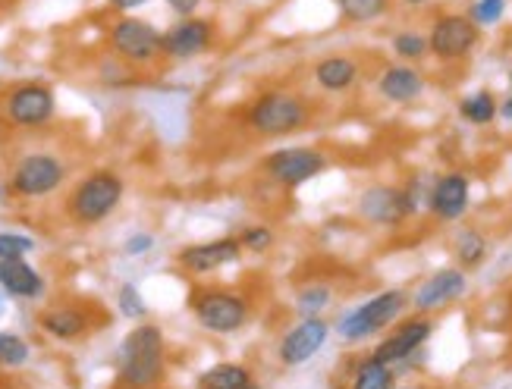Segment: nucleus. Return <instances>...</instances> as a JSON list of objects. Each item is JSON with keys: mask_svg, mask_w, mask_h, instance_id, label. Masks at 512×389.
Instances as JSON below:
<instances>
[{"mask_svg": "<svg viewBox=\"0 0 512 389\" xmlns=\"http://www.w3.org/2000/svg\"><path fill=\"white\" fill-rule=\"evenodd\" d=\"M164 333L154 324L129 330L117 352L120 380L132 389H151L164 377Z\"/></svg>", "mask_w": 512, "mask_h": 389, "instance_id": "f257e3e1", "label": "nucleus"}, {"mask_svg": "<svg viewBox=\"0 0 512 389\" xmlns=\"http://www.w3.org/2000/svg\"><path fill=\"white\" fill-rule=\"evenodd\" d=\"M311 120V107L305 98L293 95V91H264L249 107V126L252 132L264 135V139H283L305 129Z\"/></svg>", "mask_w": 512, "mask_h": 389, "instance_id": "f03ea898", "label": "nucleus"}, {"mask_svg": "<svg viewBox=\"0 0 512 389\" xmlns=\"http://www.w3.org/2000/svg\"><path fill=\"white\" fill-rule=\"evenodd\" d=\"M409 308V295L403 289H387L377 292L374 299L362 302L359 308H352L346 314H340L337 320V333L346 342H362L374 333L387 330L390 324H396L399 314Z\"/></svg>", "mask_w": 512, "mask_h": 389, "instance_id": "7ed1b4c3", "label": "nucleus"}, {"mask_svg": "<svg viewBox=\"0 0 512 389\" xmlns=\"http://www.w3.org/2000/svg\"><path fill=\"white\" fill-rule=\"evenodd\" d=\"M120 201H123V179L110 170H98V173H88L73 189L66 208H70V217L76 223L92 226L114 214L120 208Z\"/></svg>", "mask_w": 512, "mask_h": 389, "instance_id": "20e7f679", "label": "nucleus"}, {"mask_svg": "<svg viewBox=\"0 0 512 389\" xmlns=\"http://www.w3.org/2000/svg\"><path fill=\"white\" fill-rule=\"evenodd\" d=\"M478 41H481V26L469 13H440L428 32L431 57L443 63L465 60L478 48Z\"/></svg>", "mask_w": 512, "mask_h": 389, "instance_id": "39448f33", "label": "nucleus"}, {"mask_svg": "<svg viewBox=\"0 0 512 389\" xmlns=\"http://www.w3.org/2000/svg\"><path fill=\"white\" fill-rule=\"evenodd\" d=\"M192 311L208 333L227 336L242 330V324L249 320V299L230 289H205L192 299Z\"/></svg>", "mask_w": 512, "mask_h": 389, "instance_id": "423d86ee", "label": "nucleus"}, {"mask_svg": "<svg viewBox=\"0 0 512 389\" xmlns=\"http://www.w3.org/2000/svg\"><path fill=\"white\" fill-rule=\"evenodd\" d=\"M110 44H114V51L120 60L126 63H151L164 54V35L151 26L145 19H136V16H123L114 22V29H110Z\"/></svg>", "mask_w": 512, "mask_h": 389, "instance_id": "0eeeda50", "label": "nucleus"}, {"mask_svg": "<svg viewBox=\"0 0 512 389\" xmlns=\"http://www.w3.org/2000/svg\"><path fill=\"white\" fill-rule=\"evenodd\" d=\"M63 179H66V167L54 154H26L13 167L10 189L19 198H44L57 192Z\"/></svg>", "mask_w": 512, "mask_h": 389, "instance_id": "6e6552de", "label": "nucleus"}, {"mask_svg": "<svg viewBox=\"0 0 512 389\" xmlns=\"http://www.w3.org/2000/svg\"><path fill=\"white\" fill-rule=\"evenodd\" d=\"M327 157L318 148H280L264 160V173L271 176L277 186L296 189L305 186L308 179L324 173Z\"/></svg>", "mask_w": 512, "mask_h": 389, "instance_id": "1a4fd4ad", "label": "nucleus"}, {"mask_svg": "<svg viewBox=\"0 0 512 389\" xmlns=\"http://www.w3.org/2000/svg\"><path fill=\"white\" fill-rule=\"evenodd\" d=\"M54 91L41 82H26V85H16L7 101H4V110H7V120L13 126H22V129H35V126H44L51 117H54Z\"/></svg>", "mask_w": 512, "mask_h": 389, "instance_id": "9d476101", "label": "nucleus"}, {"mask_svg": "<svg viewBox=\"0 0 512 389\" xmlns=\"http://www.w3.org/2000/svg\"><path fill=\"white\" fill-rule=\"evenodd\" d=\"M330 327L324 317H302L296 327H289L277 346V355L286 368H299V364H308L324 346H327Z\"/></svg>", "mask_w": 512, "mask_h": 389, "instance_id": "9b49d317", "label": "nucleus"}, {"mask_svg": "<svg viewBox=\"0 0 512 389\" xmlns=\"http://www.w3.org/2000/svg\"><path fill=\"white\" fill-rule=\"evenodd\" d=\"M465 289H469L465 270L462 267H443V270L431 273V277L415 289V295L409 302L418 314H431V311H440V308L459 302L465 295Z\"/></svg>", "mask_w": 512, "mask_h": 389, "instance_id": "f8f14e48", "label": "nucleus"}, {"mask_svg": "<svg viewBox=\"0 0 512 389\" xmlns=\"http://www.w3.org/2000/svg\"><path fill=\"white\" fill-rule=\"evenodd\" d=\"M431 330H434V320L428 314H418L412 320H403L390 336H384L381 342H377V349L371 352L377 361L384 364H403L406 358H412L425 342L431 339Z\"/></svg>", "mask_w": 512, "mask_h": 389, "instance_id": "ddd939ff", "label": "nucleus"}, {"mask_svg": "<svg viewBox=\"0 0 512 389\" xmlns=\"http://www.w3.org/2000/svg\"><path fill=\"white\" fill-rule=\"evenodd\" d=\"M469 201H472L469 176H465V173H443V176L434 179V186H431L428 211L443 223H453V220H459L465 211H469Z\"/></svg>", "mask_w": 512, "mask_h": 389, "instance_id": "4468645a", "label": "nucleus"}, {"mask_svg": "<svg viewBox=\"0 0 512 389\" xmlns=\"http://www.w3.org/2000/svg\"><path fill=\"white\" fill-rule=\"evenodd\" d=\"M214 26L208 19L198 16H183L176 26L164 32V57L170 60H192L198 54H205L211 48Z\"/></svg>", "mask_w": 512, "mask_h": 389, "instance_id": "2eb2a0df", "label": "nucleus"}, {"mask_svg": "<svg viewBox=\"0 0 512 389\" xmlns=\"http://www.w3.org/2000/svg\"><path fill=\"white\" fill-rule=\"evenodd\" d=\"M359 214L374 226H399L409 214L403 189L393 186H371L359 195Z\"/></svg>", "mask_w": 512, "mask_h": 389, "instance_id": "dca6fc26", "label": "nucleus"}, {"mask_svg": "<svg viewBox=\"0 0 512 389\" xmlns=\"http://www.w3.org/2000/svg\"><path fill=\"white\" fill-rule=\"evenodd\" d=\"M242 255V242L236 236H224L214 242H198L180 251V264L189 273H214L220 267H227L233 261H239Z\"/></svg>", "mask_w": 512, "mask_h": 389, "instance_id": "f3484780", "label": "nucleus"}, {"mask_svg": "<svg viewBox=\"0 0 512 389\" xmlns=\"http://www.w3.org/2000/svg\"><path fill=\"white\" fill-rule=\"evenodd\" d=\"M377 91H381L390 104H412L425 95V76L409 63H393L381 73V79H377Z\"/></svg>", "mask_w": 512, "mask_h": 389, "instance_id": "a211bd4d", "label": "nucleus"}, {"mask_svg": "<svg viewBox=\"0 0 512 389\" xmlns=\"http://www.w3.org/2000/svg\"><path fill=\"white\" fill-rule=\"evenodd\" d=\"M0 289L13 299H38L44 292V280L32 264H26V258H13L0 264Z\"/></svg>", "mask_w": 512, "mask_h": 389, "instance_id": "6ab92c4d", "label": "nucleus"}, {"mask_svg": "<svg viewBox=\"0 0 512 389\" xmlns=\"http://www.w3.org/2000/svg\"><path fill=\"white\" fill-rule=\"evenodd\" d=\"M359 76H362L359 63H355L352 57H346V54L324 57V60L315 66V82H318L324 91H330V95H343V91L355 88Z\"/></svg>", "mask_w": 512, "mask_h": 389, "instance_id": "aec40b11", "label": "nucleus"}, {"mask_svg": "<svg viewBox=\"0 0 512 389\" xmlns=\"http://www.w3.org/2000/svg\"><path fill=\"white\" fill-rule=\"evenodd\" d=\"M198 389H255V377L246 364L220 361L214 368L202 371L195 380Z\"/></svg>", "mask_w": 512, "mask_h": 389, "instance_id": "412c9836", "label": "nucleus"}, {"mask_svg": "<svg viewBox=\"0 0 512 389\" xmlns=\"http://www.w3.org/2000/svg\"><path fill=\"white\" fill-rule=\"evenodd\" d=\"M41 330L54 336V339H79L85 330H88V317L79 311V308H70V305H63V308H51V311H44L41 314Z\"/></svg>", "mask_w": 512, "mask_h": 389, "instance_id": "4be33fe9", "label": "nucleus"}, {"mask_svg": "<svg viewBox=\"0 0 512 389\" xmlns=\"http://www.w3.org/2000/svg\"><path fill=\"white\" fill-rule=\"evenodd\" d=\"M459 113H462V120H469L475 126H487V123H494L497 120V113H500V101L494 98V91H472V95H465L459 101Z\"/></svg>", "mask_w": 512, "mask_h": 389, "instance_id": "5701e85b", "label": "nucleus"}, {"mask_svg": "<svg viewBox=\"0 0 512 389\" xmlns=\"http://www.w3.org/2000/svg\"><path fill=\"white\" fill-rule=\"evenodd\" d=\"M453 255H456L462 270H472V267L484 264V258H487V239H484V233L472 230V226H469V230H459L456 239H453Z\"/></svg>", "mask_w": 512, "mask_h": 389, "instance_id": "b1692460", "label": "nucleus"}, {"mask_svg": "<svg viewBox=\"0 0 512 389\" xmlns=\"http://www.w3.org/2000/svg\"><path fill=\"white\" fill-rule=\"evenodd\" d=\"M340 10V16L352 26H368V22H377L381 16H387L393 0H333Z\"/></svg>", "mask_w": 512, "mask_h": 389, "instance_id": "393cba45", "label": "nucleus"}, {"mask_svg": "<svg viewBox=\"0 0 512 389\" xmlns=\"http://www.w3.org/2000/svg\"><path fill=\"white\" fill-rule=\"evenodd\" d=\"M349 389H393V368L371 355V358L359 361Z\"/></svg>", "mask_w": 512, "mask_h": 389, "instance_id": "a878e982", "label": "nucleus"}, {"mask_svg": "<svg viewBox=\"0 0 512 389\" xmlns=\"http://www.w3.org/2000/svg\"><path fill=\"white\" fill-rule=\"evenodd\" d=\"M330 299H333L330 286L315 280V283H308V286H302V289L296 292V311H299L302 317H321V311L330 305Z\"/></svg>", "mask_w": 512, "mask_h": 389, "instance_id": "bb28decb", "label": "nucleus"}, {"mask_svg": "<svg viewBox=\"0 0 512 389\" xmlns=\"http://www.w3.org/2000/svg\"><path fill=\"white\" fill-rule=\"evenodd\" d=\"M393 54L399 60H421V57H428L431 48H428V35H421V32H396L393 35Z\"/></svg>", "mask_w": 512, "mask_h": 389, "instance_id": "cd10ccee", "label": "nucleus"}, {"mask_svg": "<svg viewBox=\"0 0 512 389\" xmlns=\"http://www.w3.org/2000/svg\"><path fill=\"white\" fill-rule=\"evenodd\" d=\"M29 342L16 333H0V364L4 368H22L29 361Z\"/></svg>", "mask_w": 512, "mask_h": 389, "instance_id": "c85d7f7f", "label": "nucleus"}, {"mask_svg": "<svg viewBox=\"0 0 512 389\" xmlns=\"http://www.w3.org/2000/svg\"><path fill=\"white\" fill-rule=\"evenodd\" d=\"M117 305H120V314L129 317V320H142L145 317V299L136 283H123L120 292H117Z\"/></svg>", "mask_w": 512, "mask_h": 389, "instance_id": "c756f323", "label": "nucleus"}, {"mask_svg": "<svg viewBox=\"0 0 512 389\" xmlns=\"http://www.w3.org/2000/svg\"><path fill=\"white\" fill-rule=\"evenodd\" d=\"M503 13H506V0H475V4L469 7V16L478 22L481 29L497 26V22L503 19Z\"/></svg>", "mask_w": 512, "mask_h": 389, "instance_id": "7c9ffc66", "label": "nucleus"}, {"mask_svg": "<svg viewBox=\"0 0 512 389\" xmlns=\"http://www.w3.org/2000/svg\"><path fill=\"white\" fill-rule=\"evenodd\" d=\"M32 248H35V239H29V236H22V233H0V264L29 255Z\"/></svg>", "mask_w": 512, "mask_h": 389, "instance_id": "2f4dec72", "label": "nucleus"}, {"mask_svg": "<svg viewBox=\"0 0 512 389\" xmlns=\"http://www.w3.org/2000/svg\"><path fill=\"white\" fill-rule=\"evenodd\" d=\"M242 248H249V251H267L274 245V233H271V226H246L239 236Z\"/></svg>", "mask_w": 512, "mask_h": 389, "instance_id": "473e14b6", "label": "nucleus"}, {"mask_svg": "<svg viewBox=\"0 0 512 389\" xmlns=\"http://www.w3.org/2000/svg\"><path fill=\"white\" fill-rule=\"evenodd\" d=\"M154 248V236H148V233H136L129 242H126V255H148V251Z\"/></svg>", "mask_w": 512, "mask_h": 389, "instance_id": "72a5a7b5", "label": "nucleus"}, {"mask_svg": "<svg viewBox=\"0 0 512 389\" xmlns=\"http://www.w3.org/2000/svg\"><path fill=\"white\" fill-rule=\"evenodd\" d=\"M198 4H202V0H167V7L180 16H192L198 10Z\"/></svg>", "mask_w": 512, "mask_h": 389, "instance_id": "f704fd0d", "label": "nucleus"}, {"mask_svg": "<svg viewBox=\"0 0 512 389\" xmlns=\"http://www.w3.org/2000/svg\"><path fill=\"white\" fill-rule=\"evenodd\" d=\"M107 4L110 7H114V10H136V7H142V4H148V0H107Z\"/></svg>", "mask_w": 512, "mask_h": 389, "instance_id": "c9c22d12", "label": "nucleus"}, {"mask_svg": "<svg viewBox=\"0 0 512 389\" xmlns=\"http://www.w3.org/2000/svg\"><path fill=\"white\" fill-rule=\"evenodd\" d=\"M500 113H503L506 120H512V95H509V98H506V101L500 104Z\"/></svg>", "mask_w": 512, "mask_h": 389, "instance_id": "e433bc0d", "label": "nucleus"}, {"mask_svg": "<svg viewBox=\"0 0 512 389\" xmlns=\"http://www.w3.org/2000/svg\"><path fill=\"white\" fill-rule=\"evenodd\" d=\"M403 4H409V7H421V4H428V0H403Z\"/></svg>", "mask_w": 512, "mask_h": 389, "instance_id": "4c0bfd02", "label": "nucleus"}, {"mask_svg": "<svg viewBox=\"0 0 512 389\" xmlns=\"http://www.w3.org/2000/svg\"><path fill=\"white\" fill-rule=\"evenodd\" d=\"M0 314H4V299H0Z\"/></svg>", "mask_w": 512, "mask_h": 389, "instance_id": "58836bf2", "label": "nucleus"}, {"mask_svg": "<svg viewBox=\"0 0 512 389\" xmlns=\"http://www.w3.org/2000/svg\"><path fill=\"white\" fill-rule=\"evenodd\" d=\"M403 389H418V386H403Z\"/></svg>", "mask_w": 512, "mask_h": 389, "instance_id": "ea45409f", "label": "nucleus"}]
</instances>
